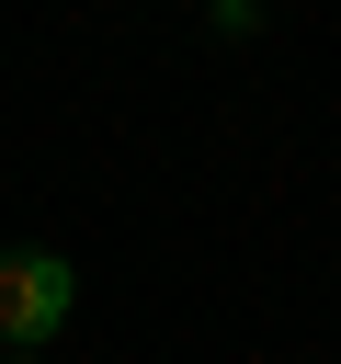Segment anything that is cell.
<instances>
[{
    "label": "cell",
    "instance_id": "3",
    "mask_svg": "<svg viewBox=\"0 0 341 364\" xmlns=\"http://www.w3.org/2000/svg\"><path fill=\"white\" fill-rule=\"evenodd\" d=\"M0 364H45V353H0Z\"/></svg>",
    "mask_w": 341,
    "mask_h": 364
},
{
    "label": "cell",
    "instance_id": "2",
    "mask_svg": "<svg viewBox=\"0 0 341 364\" xmlns=\"http://www.w3.org/2000/svg\"><path fill=\"white\" fill-rule=\"evenodd\" d=\"M205 23H216V34H261L273 11H261V0H205Z\"/></svg>",
    "mask_w": 341,
    "mask_h": 364
},
{
    "label": "cell",
    "instance_id": "1",
    "mask_svg": "<svg viewBox=\"0 0 341 364\" xmlns=\"http://www.w3.org/2000/svg\"><path fill=\"white\" fill-rule=\"evenodd\" d=\"M80 307L68 250H0V353H45Z\"/></svg>",
    "mask_w": 341,
    "mask_h": 364
}]
</instances>
